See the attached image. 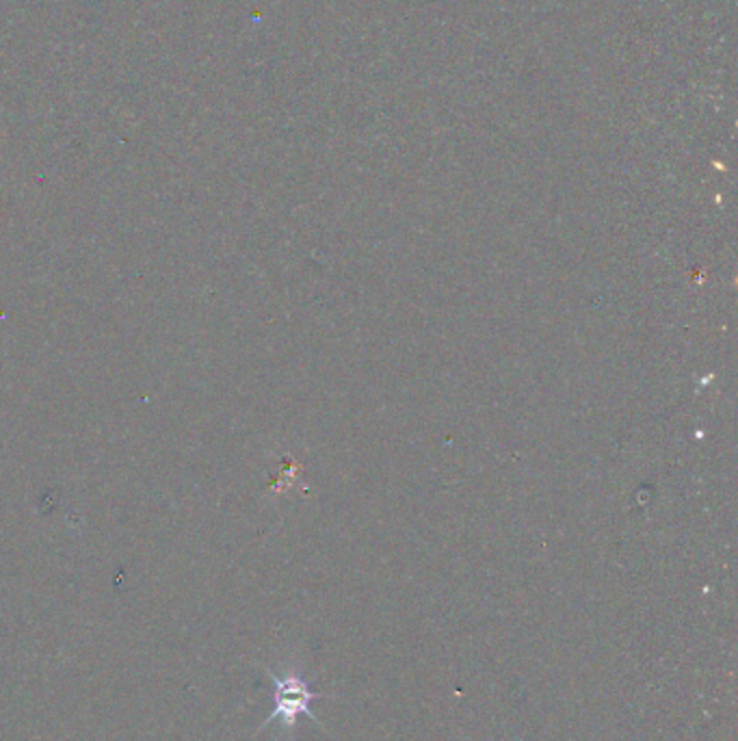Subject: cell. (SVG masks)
Returning a JSON list of instances; mask_svg holds the SVG:
<instances>
[{
	"instance_id": "cell-1",
	"label": "cell",
	"mask_w": 738,
	"mask_h": 741,
	"mask_svg": "<svg viewBox=\"0 0 738 741\" xmlns=\"http://www.w3.org/2000/svg\"><path fill=\"white\" fill-rule=\"evenodd\" d=\"M267 674H269V679L275 687L273 689L275 707H273L269 718L262 722L260 731H265V728L271 722H280L282 741H293L295 731H297L299 715H306V718H310L316 726L323 728L319 718H316V715L310 709L312 702L321 700L323 694L312 692V687H310L306 676H303L297 668H286L282 672H275V670L267 668Z\"/></svg>"
}]
</instances>
